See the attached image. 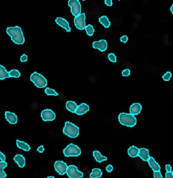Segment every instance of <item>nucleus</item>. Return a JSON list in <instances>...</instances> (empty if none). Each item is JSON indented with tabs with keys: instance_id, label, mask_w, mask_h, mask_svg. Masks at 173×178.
<instances>
[{
	"instance_id": "obj_4",
	"label": "nucleus",
	"mask_w": 173,
	"mask_h": 178,
	"mask_svg": "<svg viewBox=\"0 0 173 178\" xmlns=\"http://www.w3.org/2000/svg\"><path fill=\"white\" fill-rule=\"evenodd\" d=\"M31 81L34 83L37 87L43 88L47 86V81L46 78L42 75L37 73L34 72L30 77Z\"/></svg>"
},
{
	"instance_id": "obj_37",
	"label": "nucleus",
	"mask_w": 173,
	"mask_h": 178,
	"mask_svg": "<svg viewBox=\"0 0 173 178\" xmlns=\"http://www.w3.org/2000/svg\"><path fill=\"white\" fill-rule=\"evenodd\" d=\"M166 178H173L172 172H167L166 174Z\"/></svg>"
},
{
	"instance_id": "obj_40",
	"label": "nucleus",
	"mask_w": 173,
	"mask_h": 178,
	"mask_svg": "<svg viewBox=\"0 0 173 178\" xmlns=\"http://www.w3.org/2000/svg\"><path fill=\"white\" fill-rule=\"evenodd\" d=\"M44 146H40L38 148V149H37V151L38 152H40V153H42V152H44Z\"/></svg>"
},
{
	"instance_id": "obj_38",
	"label": "nucleus",
	"mask_w": 173,
	"mask_h": 178,
	"mask_svg": "<svg viewBox=\"0 0 173 178\" xmlns=\"http://www.w3.org/2000/svg\"><path fill=\"white\" fill-rule=\"evenodd\" d=\"M5 159H6L5 156L2 152H0V160H1V161L3 162H5Z\"/></svg>"
},
{
	"instance_id": "obj_27",
	"label": "nucleus",
	"mask_w": 173,
	"mask_h": 178,
	"mask_svg": "<svg viewBox=\"0 0 173 178\" xmlns=\"http://www.w3.org/2000/svg\"><path fill=\"white\" fill-rule=\"evenodd\" d=\"M10 77H13V78H19L21 76V73H20V71L17 69H12L9 72H8Z\"/></svg>"
},
{
	"instance_id": "obj_8",
	"label": "nucleus",
	"mask_w": 173,
	"mask_h": 178,
	"mask_svg": "<svg viewBox=\"0 0 173 178\" xmlns=\"http://www.w3.org/2000/svg\"><path fill=\"white\" fill-rule=\"evenodd\" d=\"M74 23L76 28L79 30H83L86 27V15L85 13H81L76 16L74 19Z\"/></svg>"
},
{
	"instance_id": "obj_32",
	"label": "nucleus",
	"mask_w": 173,
	"mask_h": 178,
	"mask_svg": "<svg viewBox=\"0 0 173 178\" xmlns=\"http://www.w3.org/2000/svg\"><path fill=\"white\" fill-rule=\"evenodd\" d=\"M130 75H131V71L128 69H125L122 71V75L123 77H128Z\"/></svg>"
},
{
	"instance_id": "obj_39",
	"label": "nucleus",
	"mask_w": 173,
	"mask_h": 178,
	"mask_svg": "<svg viewBox=\"0 0 173 178\" xmlns=\"http://www.w3.org/2000/svg\"><path fill=\"white\" fill-rule=\"evenodd\" d=\"M105 3L107 6H112V5H113V2H112L111 0H105Z\"/></svg>"
},
{
	"instance_id": "obj_3",
	"label": "nucleus",
	"mask_w": 173,
	"mask_h": 178,
	"mask_svg": "<svg viewBox=\"0 0 173 178\" xmlns=\"http://www.w3.org/2000/svg\"><path fill=\"white\" fill-rule=\"evenodd\" d=\"M63 133L71 138H75L79 134V128L70 122H66Z\"/></svg>"
},
{
	"instance_id": "obj_2",
	"label": "nucleus",
	"mask_w": 173,
	"mask_h": 178,
	"mask_svg": "<svg viewBox=\"0 0 173 178\" xmlns=\"http://www.w3.org/2000/svg\"><path fill=\"white\" fill-rule=\"evenodd\" d=\"M118 119L119 122L123 126L128 127H134L137 123V119L134 115L131 113H121L119 115Z\"/></svg>"
},
{
	"instance_id": "obj_43",
	"label": "nucleus",
	"mask_w": 173,
	"mask_h": 178,
	"mask_svg": "<svg viewBox=\"0 0 173 178\" xmlns=\"http://www.w3.org/2000/svg\"><path fill=\"white\" fill-rule=\"evenodd\" d=\"M47 178H55L53 176H49V177H47Z\"/></svg>"
},
{
	"instance_id": "obj_33",
	"label": "nucleus",
	"mask_w": 173,
	"mask_h": 178,
	"mask_svg": "<svg viewBox=\"0 0 173 178\" xmlns=\"http://www.w3.org/2000/svg\"><path fill=\"white\" fill-rule=\"evenodd\" d=\"M154 178H163V176L160 171H154Z\"/></svg>"
},
{
	"instance_id": "obj_26",
	"label": "nucleus",
	"mask_w": 173,
	"mask_h": 178,
	"mask_svg": "<svg viewBox=\"0 0 173 178\" xmlns=\"http://www.w3.org/2000/svg\"><path fill=\"white\" fill-rule=\"evenodd\" d=\"M7 166V163L5 161L0 162V177L1 178H5L7 177L6 173L3 171V169Z\"/></svg>"
},
{
	"instance_id": "obj_9",
	"label": "nucleus",
	"mask_w": 173,
	"mask_h": 178,
	"mask_svg": "<svg viewBox=\"0 0 173 178\" xmlns=\"http://www.w3.org/2000/svg\"><path fill=\"white\" fill-rule=\"evenodd\" d=\"M41 117H42V120L45 122L52 121L55 119L56 115L53 111H52L51 110L46 109L42 111Z\"/></svg>"
},
{
	"instance_id": "obj_10",
	"label": "nucleus",
	"mask_w": 173,
	"mask_h": 178,
	"mask_svg": "<svg viewBox=\"0 0 173 178\" xmlns=\"http://www.w3.org/2000/svg\"><path fill=\"white\" fill-rule=\"evenodd\" d=\"M55 169L60 175H64L67 172V165L64 161H57L55 163Z\"/></svg>"
},
{
	"instance_id": "obj_1",
	"label": "nucleus",
	"mask_w": 173,
	"mask_h": 178,
	"mask_svg": "<svg viewBox=\"0 0 173 178\" xmlns=\"http://www.w3.org/2000/svg\"><path fill=\"white\" fill-rule=\"evenodd\" d=\"M7 33L10 36L12 41L14 43L18 44V45L24 43V36L20 27H9L7 29Z\"/></svg>"
},
{
	"instance_id": "obj_29",
	"label": "nucleus",
	"mask_w": 173,
	"mask_h": 178,
	"mask_svg": "<svg viewBox=\"0 0 173 178\" xmlns=\"http://www.w3.org/2000/svg\"><path fill=\"white\" fill-rule=\"evenodd\" d=\"M45 93L47 95H53V96H58V94L55 90H53V89H51L49 87H47L45 90Z\"/></svg>"
},
{
	"instance_id": "obj_16",
	"label": "nucleus",
	"mask_w": 173,
	"mask_h": 178,
	"mask_svg": "<svg viewBox=\"0 0 173 178\" xmlns=\"http://www.w3.org/2000/svg\"><path fill=\"white\" fill-rule=\"evenodd\" d=\"M138 156H139L143 160V161H147L150 157L149 150L146 148H143L139 149Z\"/></svg>"
},
{
	"instance_id": "obj_17",
	"label": "nucleus",
	"mask_w": 173,
	"mask_h": 178,
	"mask_svg": "<svg viewBox=\"0 0 173 178\" xmlns=\"http://www.w3.org/2000/svg\"><path fill=\"white\" fill-rule=\"evenodd\" d=\"M149 166L152 169V171H160L161 167L159 164L155 161V159L152 157H150L149 160L147 161Z\"/></svg>"
},
{
	"instance_id": "obj_25",
	"label": "nucleus",
	"mask_w": 173,
	"mask_h": 178,
	"mask_svg": "<svg viewBox=\"0 0 173 178\" xmlns=\"http://www.w3.org/2000/svg\"><path fill=\"white\" fill-rule=\"evenodd\" d=\"M99 22L105 27V28H109L110 26V22L109 21L107 16H102L101 17H99Z\"/></svg>"
},
{
	"instance_id": "obj_14",
	"label": "nucleus",
	"mask_w": 173,
	"mask_h": 178,
	"mask_svg": "<svg viewBox=\"0 0 173 178\" xmlns=\"http://www.w3.org/2000/svg\"><path fill=\"white\" fill-rule=\"evenodd\" d=\"M5 116L6 120L12 124H15L18 122V117H17L16 115L14 113H11L9 111H5Z\"/></svg>"
},
{
	"instance_id": "obj_20",
	"label": "nucleus",
	"mask_w": 173,
	"mask_h": 178,
	"mask_svg": "<svg viewBox=\"0 0 173 178\" xmlns=\"http://www.w3.org/2000/svg\"><path fill=\"white\" fill-rule=\"evenodd\" d=\"M16 145L19 148L22 149L23 150L26 151V152H28L31 150V147L28 144L20 140H16Z\"/></svg>"
},
{
	"instance_id": "obj_28",
	"label": "nucleus",
	"mask_w": 173,
	"mask_h": 178,
	"mask_svg": "<svg viewBox=\"0 0 173 178\" xmlns=\"http://www.w3.org/2000/svg\"><path fill=\"white\" fill-rule=\"evenodd\" d=\"M86 31V33H87V34L88 36H90V37H91V36H93V33H94V29H93V27L89 24L88 25H86L85 27V29H84Z\"/></svg>"
},
{
	"instance_id": "obj_19",
	"label": "nucleus",
	"mask_w": 173,
	"mask_h": 178,
	"mask_svg": "<svg viewBox=\"0 0 173 178\" xmlns=\"http://www.w3.org/2000/svg\"><path fill=\"white\" fill-rule=\"evenodd\" d=\"M93 155L96 161L98 163H101L107 160V157L105 156H102L99 151H94L93 152Z\"/></svg>"
},
{
	"instance_id": "obj_24",
	"label": "nucleus",
	"mask_w": 173,
	"mask_h": 178,
	"mask_svg": "<svg viewBox=\"0 0 173 178\" xmlns=\"http://www.w3.org/2000/svg\"><path fill=\"white\" fill-rule=\"evenodd\" d=\"M102 172L101 169L96 168H93L92 170L91 173L90 175V178H99L102 176Z\"/></svg>"
},
{
	"instance_id": "obj_15",
	"label": "nucleus",
	"mask_w": 173,
	"mask_h": 178,
	"mask_svg": "<svg viewBox=\"0 0 173 178\" xmlns=\"http://www.w3.org/2000/svg\"><path fill=\"white\" fill-rule=\"evenodd\" d=\"M142 110V106L140 103H134L130 108V113L133 115H137L140 113Z\"/></svg>"
},
{
	"instance_id": "obj_34",
	"label": "nucleus",
	"mask_w": 173,
	"mask_h": 178,
	"mask_svg": "<svg viewBox=\"0 0 173 178\" xmlns=\"http://www.w3.org/2000/svg\"><path fill=\"white\" fill-rule=\"evenodd\" d=\"M128 40V38L127 36H123V37H121V38H120L121 42H123V43H126Z\"/></svg>"
},
{
	"instance_id": "obj_23",
	"label": "nucleus",
	"mask_w": 173,
	"mask_h": 178,
	"mask_svg": "<svg viewBox=\"0 0 173 178\" xmlns=\"http://www.w3.org/2000/svg\"><path fill=\"white\" fill-rule=\"evenodd\" d=\"M7 78H10L8 72L6 70L5 67L0 64V80H4Z\"/></svg>"
},
{
	"instance_id": "obj_7",
	"label": "nucleus",
	"mask_w": 173,
	"mask_h": 178,
	"mask_svg": "<svg viewBox=\"0 0 173 178\" xmlns=\"http://www.w3.org/2000/svg\"><path fill=\"white\" fill-rule=\"evenodd\" d=\"M66 174L70 178H82L84 176L83 173L78 170L75 165H70L67 166Z\"/></svg>"
},
{
	"instance_id": "obj_6",
	"label": "nucleus",
	"mask_w": 173,
	"mask_h": 178,
	"mask_svg": "<svg viewBox=\"0 0 173 178\" xmlns=\"http://www.w3.org/2000/svg\"><path fill=\"white\" fill-rule=\"evenodd\" d=\"M68 5L71 7V12L75 17L81 14V5L79 0H69Z\"/></svg>"
},
{
	"instance_id": "obj_35",
	"label": "nucleus",
	"mask_w": 173,
	"mask_h": 178,
	"mask_svg": "<svg viewBox=\"0 0 173 178\" xmlns=\"http://www.w3.org/2000/svg\"><path fill=\"white\" fill-rule=\"evenodd\" d=\"M20 60H21V62H27V56L26 55H25V54H23V55L20 57Z\"/></svg>"
},
{
	"instance_id": "obj_21",
	"label": "nucleus",
	"mask_w": 173,
	"mask_h": 178,
	"mask_svg": "<svg viewBox=\"0 0 173 178\" xmlns=\"http://www.w3.org/2000/svg\"><path fill=\"white\" fill-rule=\"evenodd\" d=\"M138 153H139V148L135 146H132L130 147L128 150V154L131 157H136L138 156Z\"/></svg>"
},
{
	"instance_id": "obj_18",
	"label": "nucleus",
	"mask_w": 173,
	"mask_h": 178,
	"mask_svg": "<svg viewBox=\"0 0 173 178\" xmlns=\"http://www.w3.org/2000/svg\"><path fill=\"white\" fill-rule=\"evenodd\" d=\"M14 161L18 165L20 168H23L25 165V157L20 154H17L14 157Z\"/></svg>"
},
{
	"instance_id": "obj_22",
	"label": "nucleus",
	"mask_w": 173,
	"mask_h": 178,
	"mask_svg": "<svg viewBox=\"0 0 173 178\" xmlns=\"http://www.w3.org/2000/svg\"><path fill=\"white\" fill-rule=\"evenodd\" d=\"M66 108L68 111H70V112H72V113H75V110H77V106L78 105L77 104L76 102H75L74 101H67L66 102Z\"/></svg>"
},
{
	"instance_id": "obj_36",
	"label": "nucleus",
	"mask_w": 173,
	"mask_h": 178,
	"mask_svg": "<svg viewBox=\"0 0 173 178\" xmlns=\"http://www.w3.org/2000/svg\"><path fill=\"white\" fill-rule=\"evenodd\" d=\"M113 169H114L113 166L111 165H108V166H106V171H107L108 172H111L112 171H113Z\"/></svg>"
},
{
	"instance_id": "obj_30",
	"label": "nucleus",
	"mask_w": 173,
	"mask_h": 178,
	"mask_svg": "<svg viewBox=\"0 0 173 178\" xmlns=\"http://www.w3.org/2000/svg\"><path fill=\"white\" fill-rule=\"evenodd\" d=\"M172 77V73L170 72V71H167V72L165 74V75H163V77H162V78L163 81H169V80L171 79Z\"/></svg>"
},
{
	"instance_id": "obj_41",
	"label": "nucleus",
	"mask_w": 173,
	"mask_h": 178,
	"mask_svg": "<svg viewBox=\"0 0 173 178\" xmlns=\"http://www.w3.org/2000/svg\"><path fill=\"white\" fill-rule=\"evenodd\" d=\"M166 170L167 172H172V168L170 165H166Z\"/></svg>"
},
{
	"instance_id": "obj_11",
	"label": "nucleus",
	"mask_w": 173,
	"mask_h": 178,
	"mask_svg": "<svg viewBox=\"0 0 173 178\" xmlns=\"http://www.w3.org/2000/svg\"><path fill=\"white\" fill-rule=\"evenodd\" d=\"M92 46L94 49H97L101 52H104L107 49L108 43L105 40H101L98 42H93Z\"/></svg>"
},
{
	"instance_id": "obj_12",
	"label": "nucleus",
	"mask_w": 173,
	"mask_h": 178,
	"mask_svg": "<svg viewBox=\"0 0 173 178\" xmlns=\"http://www.w3.org/2000/svg\"><path fill=\"white\" fill-rule=\"evenodd\" d=\"M55 22L59 26H60L61 27L65 29L67 32H70L71 31V28L70 27V25H69L68 22L66 19L62 18V17H57L55 20Z\"/></svg>"
},
{
	"instance_id": "obj_5",
	"label": "nucleus",
	"mask_w": 173,
	"mask_h": 178,
	"mask_svg": "<svg viewBox=\"0 0 173 178\" xmlns=\"http://www.w3.org/2000/svg\"><path fill=\"white\" fill-rule=\"evenodd\" d=\"M63 153L67 157H77L81 155V150L78 146L73 144H70L63 150Z\"/></svg>"
},
{
	"instance_id": "obj_31",
	"label": "nucleus",
	"mask_w": 173,
	"mask_h": 178,
	"mask_svg": "<svg viewBox=\"0 0 173 178\" xmlns=\"http://www.w3.org/2000/svg\"><path fill=\"white\" fill-rule=\"evenodd\" d=\"M108 58L110 61H111L112 62H114V63L117 62V57L115 55V54H114V53H110L108 56Z\"/></svg>"
},
{
	"instance_id": "obj_42",
	"label": "nucleus",
	"mask_w": 173,
	"mask_h": 178,
	"mask_svg": "<svg viewBox=\"0 0 173 178\" xmlns=\"http://www.w3.org/2000/svg\"><path fill=\"white\" fill-rule=\"evenodd\" d=\"M172 7H173V5H172V6H171V13H172V14H173V11H172Z\"/></svg>"
},
{
	"instance_id": "obj_13",
	"label": "nucleus",
	"mask_w": 173,
	"mask_h": 178,
	"mask_svg": "<svg viewBox=\"0 0 173 178\" xmlns=\"http://www.w3.org/2000/svg\"><path fill=\"white\" fill-rule=\"evenodd\" d=\"M90 110V107L88 104L85 103H82L79 106H77V110H75V113L77 115H82L85 114L86 112H88Z\"/></svg>"
}]
</instances>
